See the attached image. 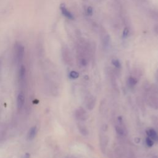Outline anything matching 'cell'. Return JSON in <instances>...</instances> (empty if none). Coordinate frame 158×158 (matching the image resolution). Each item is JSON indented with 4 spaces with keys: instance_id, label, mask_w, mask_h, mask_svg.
Returning <instances> with one entry per match:
<instances>
[{
    "instance_id": "cell-1",
    "label": "cell",
    "mask_w": 158,
    "mask_h": 158,
    "mask_svg": "<svg viewBox=\"0 0 158 158\" xmlns=\"http://www.w3.org/2000/svg\"><path fill=\"white\" fill-rule=\"evenodd\" d=\"M147 102L148 105L154 109H158V88L155 85L150 86Z\"/></svg>"
},
{
    "instance_id": "cell-2",
    "label": "cell",
    "mask_w": 158,
    "mask_h": 158,
    "mask_svg": "<svg viewBox=\"0 0 158 158\" xmlns=\"http://www.w3.org/2000/svg\"><path fill=\"white\" fill-rule=\"evenodd\" d=\"M14 52L15 60L19 63L23 59L25 54L24 47L20 43H16L14 46Z\"/></svg>"
},
{
    "instance_id": "cell-3",
    "label": "cell",
    "mask_w": 158,
    "mask_h": 158,
    "mask_svg": "<svg viewBox=\"0 0 158 158\" xmlns=\"http://www.w3.org/2000/svg\"><path fill=\"white\" fill-rule=\"evenodd\" d=\"M85 106L86 109L89 110H92L96 104V98L92 94L88 95L85 98Z\"/></svg>"
},
{
    "instance_id": "cell-4",
    "label": "cell",
    "mask_w": 158,
    "mask_h": 158,
    "mask_svg": "<svg viewBox=\"0 0 158 158\" xmlns=\"http://www.w3.org/2000/svg\"><path fill=\"white\" fill-rule=\"evenodd\" d=\"M75 118L80 122L85 121L88 119V115L86 111L83 107H79L75 111Z\"/></svg>"
},
{
    "instance_id": "cell-5",
    "label": "cell",
    "mask_w": 158,
    "mask_h": 158,
    "mask_svg": "<svg viewBox=\"0 0 158 158\" xmlns=\"http://www.w3.org/2000/svg\"><path fill=\"white\" fill-rule=\"evenodd\" d=\"M109 143V138L107 135L104 134V133H101L99 135V146L101 151L103 153L106 152V148L108 145Z\"/></svg>"
},
{
    "instance_id": "cell-6",
    "label": "cell",
    "mask_w": 158,
    "mask_h": 158,
    "mask_svg": "<svg viewBox=\"0 0 158 158\" xmlns=\"http://www.w3.org/2000/svg\"><path fill=\"white\" fill-rule=\"evenodd\" d=\"M77 128H78L79 132L80 133V134L82 135L83 136H86L89 135V130H88V128L82 122H79L77 123Z\"/></svg>"
},
{
    "instance_id": "cell-7",
    "label": "cell",
    "mask_w": 158,
    "mask_h": 158,
    "mask_svg": "<svg viewBox=\"0 0 158 158\" xmlns=\"http://www.w3.org/2000/svg\"><path fill=\"white\" fill-rule=\"evenodd\" d=\"M60 10H61V12L62 14L65 16L67 18H68L69 19H70V20H73L74 19V17L73 15V14L68 10V9L66 8L64 4H61L60 6Z\"/></svg>"
},
{
    "instance_id": "cell-8",
    "label": "cell",
    "mask_w": 158,
    "mask_h": 158,
    "mask_svg": "<svg viewBox=\"0 0 158 158\" xmlns=\"http://www.w3.org/2000/svg\"><path fill=\"white\" fill-rule=\"evenodd\" d=\"M148 136L151 138L154 141H158V133L154 128H149L146 131Z\"/></svg>"
},
{
    "instance_id": "cell-9",
    "label": "cell",
    "mask_w": 158,
    "mask_h": 158,
    "mask_svg": "<svg viewBox=\"0 0 158 158\" xmlns=\"http://www.w3.org/2000/svg\"><path fill=\"white\" fill-rule=\"evenodd\" d=\"M25 103V96L23 93H20L17 98V108L18 109H21Z\"/></svg>"
},
{
    "instance_id": "cell-10",
    "label": "cell",
    "mask_w": 158,
    "mask_h": 158,
    "mask_svg": "<svg viewBox=\"0 0 158 158\" xmlns=\"http://www.w3.org/2000/svg\"><path fill=\"white\" fill-rule=\"evenodd\" d=\"M26 75V69L23 65H21L19 72V79L20 82L23 81Z\"/></svg>"
},
{
    "instance_id": "cell-11",
    "label": "cell",
    "mask_w": 158,
    "mask_h": 158,
    "mask_svg": "<svg viewBox=\"0 0 158 158\" xmlns=\"http://www.w3.org/2000/svg\"><path fill=\"white\" fill-rule=\"evenodd\" d=\"M36 134V127H33L29 130L28 135H27V139L28 140H32L35 138Z\"/></svg>"
},
{
    "instance_id": "cell-12",
    "label": "cell",
    "mask_w": 158,
    "mask_h": 158,
    "mask_svg": "<svg viewBox=\"0 0 158 158\" xmlns=\"http://www.w3.org/2000/svg\"><path fill=\"white\" fill-rule=\"evenodd\" d=\"M115 130L118 135L120 136H123L125 135V130L124 126H122L120 125H117L115 126Z\"/></svg>"
},
{
    "instance_id": "cell-13",
    "label": "cell",
    "mask_w": 158,
    "mask_h": 158,
    "mask_svg": "<svg viewBox=\"0 0 158 158\" xmlns=\"http://www.w3.org/2000/svg\"><path fill=\"white\" fill-rule=\"evenodd\" d=\"M127 82H128V85H129V86L134 87L136 85V83L138 82V80H137V79L135 77L130 76L128 78Z\"/></svg>"
},
{
    "instance_id": "cell-14",
    "label": "cell",
    "mask_w": 158,
    "mask_h": 158,
    "mask_svg": "<svg viewBox=\"0 0 158 158\" xmlns=\"http://www.w3.org/2000/svg\"><path fill=\"white\" fill-rule=\"evenodd\" d=\"M145 143H146V144L148 147L151 148V147H152L154 145V141L151 138L148 136V137H146V138L145 139Z\"/></svg>"
},
{
    "instance_id": "cell-15",
    "label": "cell",
    "mask_w": 158,
    "mask_h": 158,
    "mask_svg": "<svg viewBox=\"0 0 158 158\" xmlns=\"http://www.w3.org/2000/svg\"><path fill=\"white\" fill-rule=\"evenodd\" d=\"M69 77L70 78H72V79H76L77 78H78L79 77V73L76 72V71H71L69 73Z\"/></svg>"
},
{
    "instance_id": "cell-16",
    "label": "cell",
    "mask_w": 158,
    "mask_h": 158,
    "mask_svg": "<svg viewBox=\"0 0 158 158\" xmlns=\"http://www.w3.org/2000/svg\"><path fill=\"white\" fill-rule=\"evenodd\" d=\"M112 64L117 69H120V67H121V64H120L119 60H117V59H112Z\"/></svg>"
},
{
    "instance_id": "cell-17",
    "label": "cell",
    "mask_w": 158,
    "mask_h": 158,
    "mask_svg": "<svg viewBox=\"0 0 158 158\" xmlns=\"http://www.w3.org/2000/svg\"><path fill=\"white\" fill-rule=\"evenodd\" d=\"M152 123L155 125V127H156V128H158V118L156 117H152Z\"/></svg>"
},
{
    "instance_id": "cell-18",
    "label": "cell",
    "mask_w": 158,
    "mask_h": 158,
    "mask_svg": "<svg viewBox=\"0 0 158 158\" xmlns=\"http://www.w3.org/2000/svg\"><path fill=\"white\" fill-rule=\"evenodd\" d=\"M87 14L88 15H91L93 14V9L91 7L89 6L88 8H87Z\"/></svg>"
},
{
    "instance_id": "cell-19",
    "label": "cell",
    "mask_w": 158,
    "mask_h": 158,
    "mask_svg": "<svg viewBox=\"0 0 158 158\" xmlns=\"http://www.w3.org/2000/svg\"><path fill=\"white\" fill-rule=\"evenodd\" d=\"M128 29L127 28H125L123 32V36L125 38L128 35Z\"/></svg>"
},
{
    "instance_id": "cell-20",
    "label": "cell",
    "mask_w": 158,
    "mask_h": 158,
    "mask_svg": "<svg viewBox=\"0 0 158 158\" xmlns=\"http://www.w3.org/2000/svg\"><path fill=\"white\" fill-rule=\"evenodd\" d=\"M30 154L29 153H25L22 158H30Z\"/></svg>"
},
{
    "instance_id": "cell-21",
    "label": "cell",
    "mask_w": 158,
    "mask_h": 158,
    "mask_svg": "<svg viewBox=\"0 0 158 158\" xmlns=\"http://www.w3.org/2000/svg\"><path fill=\"white\" fill-rule=\"evenodd\" d=\"M67 158H76V157H73V156H70V157H68Z\"/></svg>"
}]
</instances>
